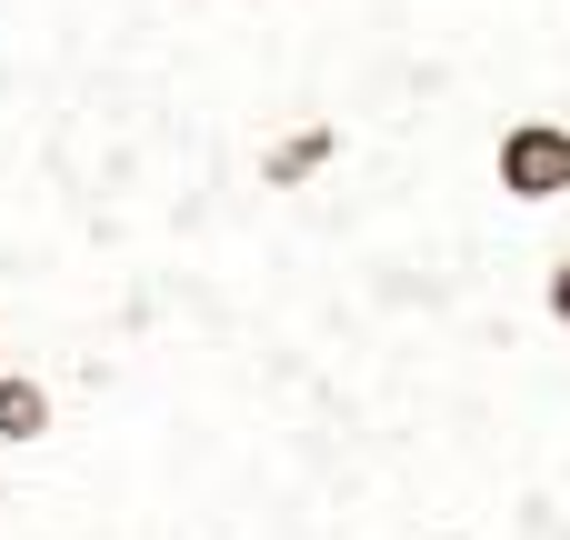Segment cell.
Instances as JSON below:
<instances>
[{"mask_svg": "<svg viewBox=\"0 0 570 540\" xmlns=\"http://www.w3.org/2000/svg\"><path fill=\"white\" fill-rule=\"evenodd\" d=\"M501 190L531 200V210L570 190V130L561 120H511V130H501Z\"/></svg>", "mask_w": 570, "mask_h": 540, "instance_id": "1", "label": "cell"}, {"mask_svg": "<svg viewBox=\"0 0 570 540\" xmlns=\"http://www.w3.org/2000/svg\"><path fill=\"white\" fill-rule=\"evenodd\" d=\"M60 431V411H50V391L30 381V371H0V451H40Z\"/></svg>", "mask_w": 570, "mask_h": 540, "instance_id": "2", "label": "cell"}, {"mask_svg": "<svg viewBox=\"0 0 570 540\" xmlns=\"http://www.w3.org/2000/svg\"><path fill=\"white\" fill-rule=\"evenodd\" d=\"M321 160H341V120H311V130H291L281 150H261V180H271V190H301Z\"/></svg>", "mask_w": 570, "mask_h": 540, "instance_id": "3", "label": "cell"}, {"mask_svg": "<svg viewBox=\"0 0 570 540\" xmlns=\"http://www.w3.org/2000/svg\"><path fill=\"white\" fill-rule=\"evenodd\" d=\"M541 301H551V321L570 331V261H551V281H541Z\"/></svg>", "mask_w": 570, "mask_h": 540, "instance_id": "4", "label": "cell"}, {"mask_svg": "<svg viewBox=\"0 0 570 540\" xmlns=\"http://www.w3.org/2000/svg\"><path fill=\"white\" fill-rule=\"evenodd\" d=\"M0 371H10V361H0Z\"/></svg>", "mask_w": 570, "mask_h": 540, "instance_id": "5", "label": "cell"}, {"mask_svg": "<svg viewBox=\"0 0 570 540\" xmlns=\"http://www.w3.org/2000/svg\"><path fill=\"white\" fill-rule=\"evenodd\" d=\"M561 200H570V190H561Z\"/></svg>", "mask_w": 570, "mask_h": 540, "instance_id": "6", "label": "cell"}]
</instances>
